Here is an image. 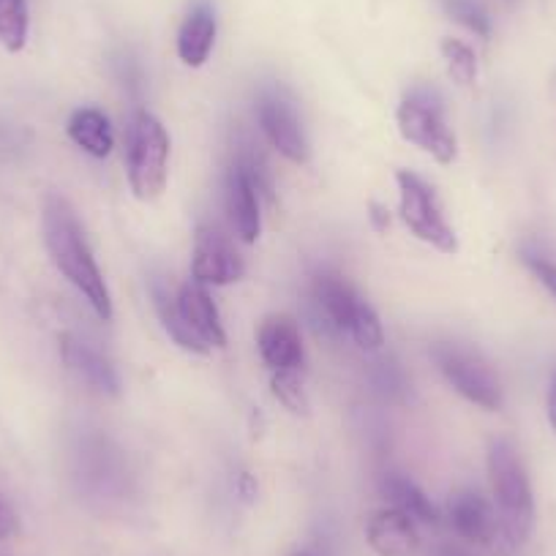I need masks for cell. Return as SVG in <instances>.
Returning <instances> with one entry per match:
<instances>
[{"mask_svg":"<svg viewBox=\"0 0 556 556\" xmlns=\"http://www.w3.org/2000/svg\"><path fill=\"white\" fill-rule=\"evenodd\" d=\"M437 556H469V554H464V551L456 548V545H445V548L437 551Z\"/></svg>","mask_w":556,"mask_h":556,"instance_id":"cell-32","label":"cell"},{"mask_svg":"<svg viewBox=\"0 0 556 556\" xmlns=\"http://www.w3.org/2000/svg\"><path fill=\"white\" fill-rule=\"evenodd\" d=\"M227 213L232 222L235 232L240 235L243 243H254L262 232L260 216V191L251 184L249 175L232 164L227 173Z\"/></svg>","mask_w":556,"mask_h":556,"instance_id":"cell-14","label":"cell"},{"mask_svg":"<svg viewBox=\"0 0 556 556\" xmlns=\"http://www.w3.org/2000/svg\"><path fill=\"white\" fill-rule=\"evenodd\" d=\"M447 518H451V527L456 529L458 538L469 540V543L489 545L500 534L496 510L478 491H458V494H453L451 505H447Z\"/></svg>","mask_w":556,"mask_h":556,"instance_id":"cell-12","label":"cell"},{"mask_svg":"<svg viewBox=\"0 0 556 556\" xmlns=\"http://www.w3.org/2000/svg\"><path fill=\"white\" fill-rule=\"evenodd\" d=\"M395 184H399V216L406 224V229L417 240L434 245L442 254H456L458 238L451 224L445 222V216H442L434 189L409 169L395 173Z\"/></svg>","mask_w":556,"mask_h":556,"instance_id":"cell-5","label":"cell"},{"mask_svg":"<svg viewBox=\"0 0 556 556\" xmlns=\"http://www.w3.org/2000/svg\"><path fill=\"white\" fill-rule=\"evenodd\" d=\"M273 395L281 401V406H287L295 415H308V395L303 390L301 377H298V368H287V371H273L270 379Z\"/></svg>","mask_w":556,"mask_h":556,"instance_id":"cell-22","label":"cell"},{"mask_svg":"<svg viewBox=\"0 0 556 556\" xmlns=\"http://www.w3.org/2000/svg\"><path fill=\"white\" fill-rule=\"evenodd\" d=\"M240 494H243V500H254L256 496V485L249 475H240Z\"/></svg>","mask_w":556,"mask_h":556,"instance_id":"cell-30","label":"cell"},{"mask_svg":"<svg viewBox=\"0 0 556 556\" xmlns=\"http://www.w3.org/2000/svg\"><path fill=\"white\" fill-rule=\"evenodd\" d=\"M545 412H548V424H551V429H554V434H556V374L551 377L548 399H545Z\"/></svg>","mask_w":556,"mask_h":556,"instance_id":"cell-28","label":"cell"},{"mask_svg":"<svg viewBox=\"0 0 556 556\" xmlns=\"http://www.w3.org/2000/svg\"><path fill=\"white\" fill-rule=\"evenodd\" d=\"M290 556H330V551L325 543H312V545H303V548L292 551Z\"/></svg>","mask_w":556,"mask_h":556,"instance_id":"cell-29","label":"cell"},{"mask_svg":"<svg viewBox=\"0 0 556 556\" xmlns=\"http://www.w3.org/2000/svg\"><path fill=\"white\" fill-rule=\"evenodd\" d=\"M66 128L68 137L93 159H106L112 153V148H115V134H112L110 117L104 112L93 110V106H85V110L74 112Z\"/></svg>","mask_w":556,"mask_h":556,"instance_id":"cell-17","label":"cell"},{"mask_svg":"<svg viewBox=\"0 0 556 556\" xmlns=\"http://www.w3.org/2000/svg\"><path fill=\"white\" fill-rule=\"evenodd\" d=\"M431 357L456 393L478 404L480 409H502V382L480 352L456 344V341H440L431 350Z\"/></svg>","mask_w":556,"mask_h":556,"instance_id":"cell-4","label":"cell"},{"mask_svg":"<svg viewBox=\"0 0 556 556\" xmlns=\"http://www.w3.org/2000/svg\"><path fill=\"white\" fill-rule=\"evenodd\" d=\"M128 186L134 197L142 202H153L167 189L169 178V134L164 123L153 112H137L128 131L126 153Z\"/></svg>","mask_w":556,"mask_h":556,"instance_id":"cell-3","label":"cell"},{"mask_svg":"<svg viewBox=\"0 0 556 556\" xmlns=\"http://www.w3.org/2000/svg\"><path fill=\"white\" fill-rule=\"evenodd\" d=\"M371 218L374 222H377V227L379 229H388V224H390V216H388V211H384L382 205H371Z\"/></svg>","mask_w":556,"mask_h":556,"instance_id":"cell-31","label":"cell"},{"mask_svg":"<svg viewBox=\"0 0 556 556\" xmlns=\"http://www.w3.org/2000/svg\"><path fill=\"white\" fill-rule=\"evenodd\" d=\"M489 480L500 534L510 545H523L534 527V496L527 467L510 440H494L489 445Z\"/></svg>","mask_w":556,"mask_h":556,"instance_id":"cell-2","label":"cell"},{"mask_svg":"<svg viewBox=\"0 0 556 556\" xmlns=\"http://www.w3.org/2000/svg\"><path fill=\"white\" fill-rule=\"evenodd\" d=\"M442 58H445L451 77L462 88H472L478 83V55L462 39H442Z\"/></svg>","mask_w":556,"mask_h":556,"instance_id":"cell-21","label":"cell"},{"mask_svg":"<svg viewBox=\"0 0 556 556\" xmlns=\"http://www.w3.org/2000/svg\"><path fill=\"white\" fill-rule=\"evenodd\" d=\"M243 273V260L227 240V235H222L211 224H202L197 229L194 251H191V276H194V281L205 287H227L240 281Z\"/></svg>","mask_w":556,"mask_h":556,"instance_id":"cell-7","label":"cell"},{"mask_svg":"<svg viewBox=\"0 0 556 556\" xmlns=\"http://www.w3.org/2000/svg\"><path fill=\"white\" fill-rule=\"evenodd\" d=\"M45 245L50 251L52 265L77 287V292L90 303V308L104 323H110V290H106L104 276H101L99 265H96L88 240H85L83 224H79L77 213L72 211V205L63 197L52 194L45 202Z\"/></svg>","mask_w":556,"mask_h":556,"instance_id":"cell-1","label":"cell"},{"mask_svg":"<svg viewBox=\"0 0 556 556\" xmlns=\"http://www.w3.org/2000/svg\"><path fill=\"white\" fill-rule=\"evenodd\" d=\"M521 260H523V265L534 273V278H538L540 285L548 290V295L556 301V262H551L548 256L538 254V251H532V249H523Z\"/></svg>","mask_w":556,"mask_h":556,"instance_id":"cell-26","label":"cell"},{"mask_svg":"<svg viewBox=\"0 0 556 556\" xmlns=\"http://www.w3.org/2000/svg\"><path fill=\"white\" fill-rule=\"evenodd\" d=\"M178 314L184 319L186 328L207 346H224L227 344V333H224L222 317H218V308L213 303L211 292L205 290V285L200 281H189V285L180 287L178 292Z\"/></svg>","mask_w":556,"mask_h":556,"instance_id":"cell-10","label":"cell"},{"mask_svg":"<svg viewBox=\"0 0 556 556\" xmlns=\"http://www.w3.org/2000/svg\"><path fill=\"white\" fill-rule=\"evenodd\" d=\"M366 540L377 556H412L420 548V532L409 513L382 507L366 523Z\"/></svg>","mask_w":556,"mask_h":556,"instance_id":"cell-9","label":"cell"},{"mask_svg":"<svg viewBox=\"0 0 556 556\" xmlns=\"http://www.w3.org/2000/svg\"><path fill=\"white\" fill-rule=\"evenodd\" d=\"M14 532H17V518L7 505H0V540L12 538Z\"/></svg>","mask_w":556,"mask_h":556,"instance_id":"cell-27","label":"cell"},{"mask_svg":"<svg viewBox=\"0 0 556 556\" xmlns=\"http://www.w3.org/2000/svg\"><path fill=\"white\" fill-rule=\"evenodd\" d=\"M382 494L388 496V502L399 510L409 513L415 521L420 523H440V510L434 507V502L424 494V489L417 483H412L409 478L399 472H390L382 478Z\"/></svg>","mask_w":556,"mask_h":556,"instance_id":"cell-18","label":"cell"},{"mask_svg":"<svg viewBox=\"0 0 556 556\" xmlns=\"http://www.w3.org/2000/svg\"><path fill=\"white\" fill-rule=\"evenodd\" d=\"M28 41V3L0 0V45L9 52H20Z\"/></svg>","mask_w":556,"mask_h":556,"instance_id":"cell-20","label":"cell"},{"mask_svg":"<svg viewBox=\"0 0 556 556\" xmlns=\"http://www.w3.org/2000/svg\"><path fill=\"white\" fill-rule=\"evenodd\" d=\"M445 9L458 25L469 28L478 36H491V20L480 0H445Z\"/></svg>","mask_w":556,"mask_h":556,"instance_id":"cell-25","label":"cell"},{"mask_svg":"<svg viewBox=\"0 0 556 556\" xmlns=\"http://www.w3.org/2000/svg\"><path fill=\"white\" fill-rule=\"evenodd\" d=\"M153 303H156L159 319H162V325H164V330L169 333V339H173L178 346H184L186 352H194V355H205L207 346L202 344V341L197 339V336L191 333L189 328H186L184 319H180L178 298L169 295V292L164 290L159 281L153 285Z\"/></svg>","mask_w":556,"mask_h":556,"instance_id":"cell-19","label":"cell"},{"mask_svg":"<svg viewBox=\"0 0 556 556\" xmlns=\"http://www.w3.org/2000/svg\"><path fill=\"white\" fill-rule=\"evenodd\" d=\"M256 346L260 355L273 371H287V368H301L303 363V344L301 330L295 319L287 314H273L260 325L256 333Z\"/></svg>","mask_w":556,"mask_h":556,"instance_id":"cell-11","label":"cell"},{"mask_svg":"<svg viewBox=\"0 0 556 556\" xmlns=\"http://www.w3.org/2000/svg\"><path fill=\"white\" fill-rule=\"evenodd\" d=\"M312 295L319 314H323V319L330 328L350 330L352 317H355L357 306H361V298L355 295V290H352L344 276L333 270L317 273L312 285Z\"/></svg>","mask_w":556,"mask_h":556,"instance_id":"cell-13","label":"cell"},{"mask_svg":"<svg viewBox=\"0 0 556 556\" xmlns=\"http://www.w3.org/2000/svg\"><path fill=\"white\" fill-rule=\"evenodd\" d=\"M350 333L361 350H366V352L382 350V344H384L382 323H379L377 312H374L368 303L361 301V306H357L355 317H352V323H350Z\"/></svg>","mask_w":556,"mask_h":556,"instance_id":"cell-23","label":"cell"},{"mask_svg":"<svg viewBox=\"0 0 556 556\" xmlns=\"http://www.w3.org/2000/svg\"><path fill=\"white\" fill-rule=\"evenodd\" d=\"M216 45V14L207 3H197L178 34V55L186 66L200 68L211 58Z\"/></svg>","mask_w":556,"mask_h":556,"instance_id":"cell-16","label":"cell"},{"mask_svg":"<svg viewBox=\"0 0 556 556\" xmlns=\"http://www.w3.org/2000/svg\"><path fill=\"white\" fill-rule=\"evenodd\" d=\"M256 117H260V126L265 131L267 142L276 148L287 162L292 164H306L308 162V142L306 134H303L301 123H298L295 110L287 104L281 96L265 93L256 106Z\"/></svg>","mask_w":556,"mask_h":556,"instance_id":"cell-8","label":"cell"},{"mask_svg":"<svg viewBox=\"0 0 556 556\" xmlns=\"http://www.w3.org/2000/svg\"><path fill=\"white\" fill-rule=\"evenodd\" d=\"M395 121H399L401 137H404L406 142H412V146L420 148L424 153H429L434 162H456V137H453V131L447 128L440 101L429 99V96L424 93L406 96L399 104Z\"/></svg>","mask_w":556,"mask_h":556,"instance_id":"cell-6","label":"cell"},{"mask_svg":"<svg viewBox=\"0 0 556 556\" xmlns=\"http://www.w3.org/2000/svg\"><path fill=\"white\" fill-rule=\"evenodd\" d=\"M61 355H63V363H66V366L72 368L85 384H90L96 393L117 395V390H121V379H117L112 363L106 361L101 352H96L93 346L74 339V336H63Z\"/></svg>","mask_w":556,"mask_h":556,"instance_id":"cell-15","label":"cell"},{"mask_svg":"<svg viewBox=\"0 0 556 556\" xmlns=\"http://www.w3.org/2000/svg\"><path fill=\"white\" fill-rule=\"evenodd\" d=\"M371 382L379 393L384 395L388 401H406V393H409V382H406L404 371L399 368V363L393 361H379L374 363V371H371Z\"/></svg>","mask_w":556,"mask_h":556,"instance_id":"cell-24","label":"cell"}]
</instances>
